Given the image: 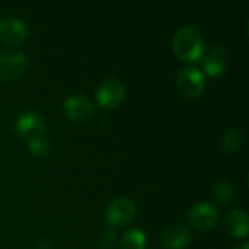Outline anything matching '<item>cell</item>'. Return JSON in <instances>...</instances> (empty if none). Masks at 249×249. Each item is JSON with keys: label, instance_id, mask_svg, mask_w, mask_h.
I'll use <instances>...</instances> for the list:
<instances>
[{"label": "cell", "instance_id": "obj_8", "mask_svg": "<svg viewBox=\"0 0 249 249\" xmlns=\"http://www.w3.org/2000/svg\"><path fill=\"white\" fill-rule=\"evenodd\" d=\"M28 36L26 23L16 18L7 16L0 20V41L7 45H19Z\"/></svg>", "mask_w": 249, "mask_h": 249}, {"label": "cell", "instance_id": "obj_11", "mask_svg": "<svg viewBox=\"0 0 249 249\" xmlns=\"http://www.w3.org/2000/svg\"><path fill=\"white\" fill-rule=\"evenodd\" d=\"M225 229L233 238H247L249 232V217L245 210L232 209L225 217Z\"/></svg>", "mask_w": 249, "mask_h": 249}, {"label": "cell", "instance_id": "obj_6", "mask_svg": "<svg viewBox=\"0 0 249 249\" xmlns=\"http://www.w3.org/2000/svg\"><path fill=\"white\" fill-rule=\"evenodd\" d=\"M28 69V58L22 51H0V79L13 80Z\"/></svg>", "mask_w": 249, "mask_h": 249}, {"label": "cell", "instance_id": "obj_9", "mask_svg": "<svg viewBox=\"0 0 249 249\" xmlns=\"http://www.w3.org/2000/svg\"><path fill=\"white\" fill-rule=\"evenodd\" d=\"M63 109H64V114L69 120L80 123V121H86L92 117L93 104L86 96L74 93V95H70L64 99Z\"/></svg>", "mask_w": 249, "mask_h": 249}, {"label": "cell", "instance_id": "obj_12", "mask_svg": "<svg viewBox=\"0 0 249 249\" xmlns=\"http://www.w3.org/2000/svg\"><path fill=\"white\" fill-rule=\"evenodd\" d=\"M191 241V233L181 225H172L166 228L160 235V242L168 249H184Z\"/></svg>", "mask_w": 249, "mask_h": 249}, {"label": "cell", "instance_id": "obj_10", "mask_svg": "<svg viewBox=\"0 0 249 249\" xmlns=\"http://www.w3.org/2000/svg\"><path fill=\"white\" fill-rule=\"evenodd\" d=\"M226 58H228V51H226V48L223 45L213 47L203 57V69H204V71L212 77H217V76L223 74L225 70H226V66H228Z\"/></svg>", "mask_w": 249, "mask_h": 249}, {"label": "cell", "instance_id": "obj_1", "mask_svg": "<svg viewBox=\"0 0 249 249\" xmlns=\"http://www.w3.org/2000/svg\"><path fill=\"white\" fill-rule=\"evenodd\" d=\"M175 54L184 61H197L204 54V36L194 25L181 26L172 41Z\"/></svg>", "mask_w": 249, "mask_h": 249}, {"label": "cell", "instance_id": "obj_4", "mask_svg": "<svg viewBox=\"0 0 249 249\" xmlns=\"http://www.w3.org/2000/svg\"><path fill=\"white\" fill-rule=\"evenodd\" d=\"M15 131L23 140L31 142L36 137L45 136V123L41 114L35 111H23L19 114L13 124Z\"/></svg>", "mask_w": 249, "mask_h": 249}, {"label": "cell", "instance_id": "obj_14", "mask_svg": "<svg viewBox=\"0 0 249 249\" xmlns=\"http://www.w3.org/2000/svg\"><path fill=\"white\" fill-rule=\"evenodd\" d=\"M147 238L144 232L139 228H131L125 231L120 241L121 249H146Z\"/></svg>", "mask_w": 249, "mask_h": 249}, {"label": "cell", "instance_id": "obj_7", "mask_svg": "<svg viewBox=\"0 0 249 249\" xmlns=\"http://www.w3.org/2000/svg\"><path fill=\"white\" fill-rule=\"evenodd\" d=\"M188 220L196 229L209 231L216 226L219 220V210L213 203L200 201L188 212Z\"/></svg>", "mask_w": 249, "mask_h": 249}, {"label": "cell", "instance_id": "obj_18", "mask_svg": "<svg viewBox=\"0 0 249 249\" xmlns=\"http://www.w3.org/2000/svg\"><path fill=\"white\" fill-rule=\"evenodd\" d=\"M233 249H249V242H247V241H244V242L238 244L236 247H233Z\"/></svg>", "mask_w": 249, "mask_h": 249}, {"label": "cell", "instance_id": "obj_15", "mask_svg": "<svg viewBox=\"0 0 249 249\" xmlns=\"http://www.w3.org/2000/svg\"><path fill=\"white\" fill-rule=\"evenodd\" d=\"M212 194L214 200L219 201L220 204H229L235 197V187L229 179H219L213 185Z\"/></svg>", "mask_w": 249, "mask_h": 249}, {"label": "cell", "instance_id": "obj_2", "mask_svg": "<svg viewBox=\"0 0 249 249\" xmlns=\"http://www.w3.org/2000/svg\"><path fill=\"white\" fill-rule=\"evenodd\" d=\"M125 85L121 79L118 77H107L105 80H102L99 83V86L96 88V102L99 107L111 109L118 107L124 98H125Z\"/></svg>", "mask_w": 249, "mask_h": 249}, {"label": "cell", "instance_id": "obj_16", "mask_svg": "<svg viewBox=\"0 0 249 249\" xmlns=\"http://www.w3.org/2000/svg\"><path fill=\"white\" fill-rule=\"evenodd\" d=\"M28 147H29V150L34 155H36V156H45V155H48L51 144H50V140H48V137L45 134V136H41V137H36V139L28 142Z\"/></svg>", "mask_w": 249, "mask_h": 249}, {"label": "cell", "instance_id": "obj_13", "mask_svg": "<svg viewBox=\"0 0 249 249\" xmlns=\"http://www.w3.org/2000/svg\"><path fill=\"white\" fill-rule=\"evenodd\" d=\"M245 142L244 131L239 127H229L222 136V149L228 153L238 152Z\"/></svg>", "mask_w": 249, "mask_h": 249}, {"label": "cell", "instance_id": "obj_3", "mask_svg": "<svg viewBox=\"0 0 249 249\" xmlns=\"http://www.w3.org/2000/svg\"><path fill=\"white\" fill-rule=\"evenodd\" d=\"M177 88L185 98L196 99L206 89V76L197 67H184L177 74Z\"/></svg>", "mask_w": 249, "mask_h": 249}, {"label": "cell", "instance_id": "obj_5", "mask_svg": "<svg viewBox=\"0 0 249 249\" xmlns=\"http://www.w3.org/2000/svg\"><path fill=\"white\" fill-rule=\"evenodd\" d=\"M136 212L137 209L133 200H130L128 197H118V198H114L108 204L105 217L109 226L121 228V226L128 225L134 219Z\"/></svg>", "mask_w": 249, "mask_h": 249}, {"label": "cell", "instance_id": "obj_17", "mask_svg": "<svg viewBox=\"0 0 249 249\" xmlns=\"http://www.w3.org/2000/svg\"><path fill=\"white\" fill-rule=\"evenodd\" d=\"M115 242V235L112 231H105L102 232L101 238H99V244L104 247V248H111Z\"/></svg>", "mask_w": 249, "mask_h": 249}]
</instances>
